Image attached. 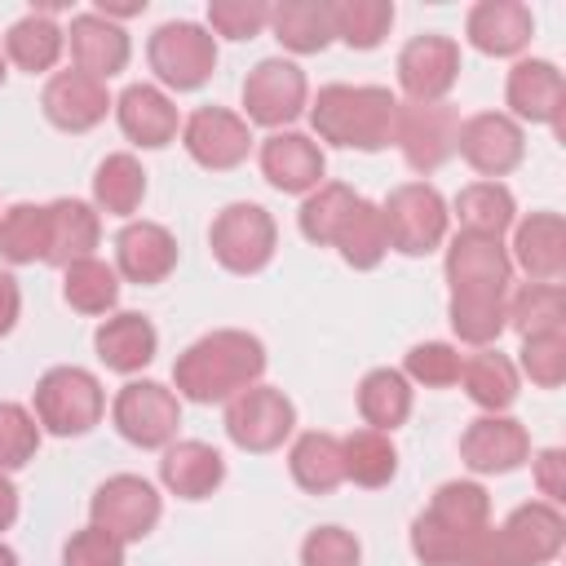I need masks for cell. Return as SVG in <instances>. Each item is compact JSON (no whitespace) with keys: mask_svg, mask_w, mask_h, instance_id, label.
I'll return each instance as SVG.
<instances>
[{"mask_svg":"<svg viewBox=\"0 0 566 566\" xmlns=\"http://www.w3.org/2000/svg\"><path fill=\"white\" fill-rule=\"evenodd\" d=\"M261 371H265V345L234 327L199 336L172 363V380L190 402H226L248 385H256Z\"/></svg>","mask_w":566,"mask_h":566,"instance_id":"6da1fadb","label":"cell"},{"mask_svg":"<svg viewBox=\"0 0 566 566\" xmlns=\"http://www.w3.org/2000/svg\"><path fill=\"white\" fill-rule=\"evenodd\" d=\"M491 500L478 482H447L433 504L411 522V548L424 566H460L464 548L486 531Z\"/></svg>","mask_w":566,"mask_h":566,"instance_id":"7a4b0ae2","label":"cell"},{"mask_svg":"<svg viewBox=\"0 0 566 566\" xmlns=\"http://www.w3.org/2000/svg\"><path fill=\"white\" fill-rule=\"evenodd\" d=\"M394 93L380 88V84H327L318 97H314V128L323 142H336V146H354V150H380L389 146L394 137Z\"/></svg>","mask_w":566,"mask_h":566,"instance_id":"3957f363","label":"cell"},{"mask_svg":"<svg viewBox=\"0 0 566 566\" xmlns=\"http://www.w3.org/2000/svg\"><path fill=\"white\" fill-rule=\"evenodd\" d=\"M566 522L553 504H522L500 531H482L460 566H544L562 553Z\"/></svg>","mask_w":566,"mask_h":566,"instance_id":"277c9868","label":"cell"},{"mask_svg":"<svg viewBox=\"0 0 566 566\" xmlns=\"http://www.w3.org/2000/svg\"><path fill=\"white\" fill-rule=\"evenodd\" d=\"M102 385L84 367H53L35 385V420L57 438H80L102 420Z\"/></svg>","mask_w":566,"mask_h":566,"instance_id":"5b68a950","label":"cell"},{"mask_svg":"<svg viewBox=\"0 0 566 566\" xmlns=\"http://www.w3.org/2000/svg\"><path fill=\"white\" fill-rule=\"evenodd\" d=\"M380 226H385V243L407 252V256H424L442 243L447 234V203L433 186L424 181H407L398 190H389L385 208H380Z\"/></svg>","mask_w":566,"mask_h":566,"instance_id":"8992f818","label":"cell"},{"mask_svg":"<svg viewBox=\"0 0 566 566\" xmlns=\"http://www.w3.org/2000/svg\"><path fill=\"white\" fill-rule=\"evenodd\" d=\"M208 243L230 274H256L274 256V217L261 203H230L217 212Z\"/></svg>","mask_w":566,"mask_h":566,"instance_id":"52a82bcc","label":"cell"},{"mask_svg":"<svg viewBox=\"0 0 566 566\" xmlns=\"http://www.w3.org/2000/svg\"><path fill=\"white\" fill-rule=\"evenodd\" d=\"M217 66V44L203 27L195 22H164L155 35H150V71L177 88V93H190L199 88Z\"/></svg>","mask_w":566,"mask_h":566,"instance_id":"ba28073f","label":"cell"},{"mask_svg":"<svg viewBox=\"0 0 566 566\" xmlns=\"http://www.w3.org/2000/svg\"><path fill=\"white\" fill-rule=\"evenodd\" d=\"M455 133H460V115L442 102H407L394 111V137L402 146V159L416 172H433L455 155Z\"/></svg>","mask_w":566,"mask_h":566,"instance_id":"9c48e42d","label":"cell"},{"mask_svg":"<svg viewBox=\"0 0 566 566\" xmlns=\"http://www.w3.org/2000/svg\"><path fill=\"white\" fill-rule=\"evenodd\" d=\"M292 424H296V407L283 398V389H270V385H248L226 407V433L243 451H274V447H283Z\"/></svg>","mask_w":566,"mask_h":566,"instance_id":"30bf717a","label":"cell"},{"mask_svg":"<svg viewBox=\"0 0 566 566\" xmlns=\"http://www.w3.org/2000/svg\"><path fill=\"white\" fill-rule=\"evenodd\" d=\"M93 513V526L106 531L111 539L119 544H133L142 535L155 531L159 522V495L146 478H133V473H119V478H106L88 504Z\"/></svg>","mask_w":566,"mask_h":566,"instance_id":"8fae6325","label":"cell"},{"mask_svg":"<svg viewBox=\"0 0 566 566\" xmlns=\"http://www.w3.org/2000/svg\"><path fill=\"white\" fill-rule=\"evenodd\" d=\"M509 252L500 248V239H482V234H460L447 248V283L451 296H469V301H504L509 296Z\"/></svg>","mask_w":566,"mask_h":566,"instance_id":"7c38bea8","label":"cell"},{"mask_svg":"<svg viewBox=\"0 0 566 566\" xmlns=\"http://www.w3.org/2000/svg\"><path fill=\"white\" fill-rule=\"evenodd\" d=\"M115 429L133 442V447H164L177 424H181V407L172 398V389L155 385V380H133L115 394Z\"/></svg>","mask_w":566,"mask_h":566,"instance_id":"4fadbf2b","label":"cell"},{"mask_svg":"<svg viewBox=\"0 0 566 566\" xmlns=\"http://www.w3.org/2000/svg\"><path fill=\"white\" fill-rule=\"evenodd\" d=\"M301 106H305V71L283 57L256 62L252 75L243 80V111L252 124L283 128L301 115Z\"/></svg>","mask_w":566,"mask_h":566,"instance_id":"5bb4252c","label":"cell"},{"mask_svg":"<svg viewBox=\"0 0 566 566\" xmlns=\"http://www.w3.org/2000/svg\"><path fill=\"white\" fill-rule=\"evenodd\" d=\"M460 75V49L447 35H416L402 53H398V84L407 88L411 102L429 106L442 102L451 93Z\"/></svg>","mask_w":566,"mask_h":566,"instance_id":"9a60e30c","label":"cell"},{"mask_svg":"<svg viewBox=\"0 0 566 566\" xmlns=\"http://www.w3.org/2000/svg\"><path fill=\"white\" fill-rule=\"evenodd\" d=\"M186 150L195 164L212 168V172H226V168H239L252 150V133L248 124L234 115V111H221V106H203L186 119Z\"/></svg>","mask_w":566,"mask_h":566,"instance_id":"2e32d148","label":"cell"},{"mask_svg":"<svg viewBox=\"0 0 566 566\" xmlns=\"http://www.w3.org/2000/svg\"><path fill=\"white\" fill-rule=\"evenodd\" d=\"M455 150L469 159V168H478L482 177H504L522 164V128L509 115H473L460 124L455 133Z\"/></svg>","mask_w":566,"mask_h":566,"instance_id":"e0dca14e","label":"cell"},{"mask_svg":"<svg viewBox=\"0 0 566 566\" xmlns=\"http://www.w3.org/2000/svg\"><path fill=\"white\" fill-rule=\"evenodd\" d=\"M40 106H44L49 124H57V128H66V133H88L93 124L106 119L111 97H106V84H102V80H93V75H84V71H57V75L49 80Z\"/></svg>","mask_w":566,"mask_h":566,"instance_id":"ac0fdd59","label":"cell"},{"mask_svg":"<svg viewBox=\"0 0 566 566\" xmlns=\"http://www.w3.org/2000/svg\"><path fill=\"white\" fill-rule=\"evenodd\" d=\"M460 455H464V464L473 473H509L531 455V438L509 416H482V420H473L464 429Z\"/></svg>","mask_w":566,"mask_h":566,"instance_id":"d6986e66","label":"cell"},{"mask_svg":"<svg viewBox=\"0 0 566 566\" xmlns=\"http://www.w3.org/2000/svg\"><path fill=\"white\" fill-rule=\"evenodd\" d=\"M261 172L283 195H305L323 186V150L305 133H274L261 146Z\"/></svg>","mask_w":566,"mask_h":566,"instance_id":"ffe728a7","label":"cell"},{"mask_svg":"<svg viewBox=\"0 0 566 566\" xmlns=\"http://www.w3.org/2000/svg\"><path fill=\"white\" fill-rule=\"evenodd\" d=\"M509 106L531 119V124H553L562 133V111H566V84L553 62H517L509 71Z\"/></svg>","mask_w":566,"mask_h":566,"instance_id":"44dd1931","label":"cell"},{"mask_svg":"<svg viewBox=\"0 0 566 566\" xmlns=\"http://www.w3.org/2000/svg\"><path fill=\"white\" fill-rule=\"evenodd\" d=\"M115 261L133 283H164L177 265V239L155 221H133L115 239Z\"/></svg>","mask_w":566,"mask_h":566,"instance_id":"7402d4cb","label":"cell"},{"mask_svg":"<svg viewBox=\"0 0 566 566\" xmlns=\"http://www.w3.org/2000/svg\"><path fill=\"white\" fill-rule=\"evenodd\" d=\"M71 57H75V71L106 84L128 66V35L102 13H80L71 18Z\"/></svg>","mask_w":566,"mask_h":566,"instance_id":"603a6c76","label":"cell"},{"mask_svg":"<svg viewBox=\"0 0 566 566\" xmlns=\"http://www.w3.org/2000/svg\"><path fill=\"white\" fill-rule=\"evenodd\" d=\"M531 31H535L531 9L517 0H482L469 13V40H473V49H482L491 57H509V53L526 49Z\"/></svg>","mask_w":566,"mask_h":566,"instance_id":"cb8c5ba5","label":"cell"},{"mask_svg":"<svg viewBox=\"0 0 566 566\" xmlns=\"http://www.w3.org/2000/svg\"><path fill=\"white\" fill-rule=\"evenodd\" d=\"M115 115H119V128L137 146L159 150V146H168L177 137V106L150 84H128L119 93V102H115Z\"/></svg>","mask_w":566,"mask_h":566,"instance_id":"d4e9b609","label":"cell"},{"mask_svg":"<svg viewBox=\"0 0 566 566\" xmlns=\"http://www.w3.org/2000/svg\"><path fill=\"white\" fill-rule=\"evenodd\" d=\"M513 248L535 283H557L566 274V221L557 212H531L517 226Z\"/></svg>","mask_w":566,"mask_h":566,"instance_id":"484cf974","label":"cell"},{"mask_svg":"<svg viewBox=\"0 0 566 566\" xmlns=\"http://www.w3.org/2000/svg\"><path fill=\"white\" fill-rule=\"evenodd\" d=\"M159 478H164V486H168L172 495H181V500H203V495H212V491L221 486L226 460H221L208 442H177V447L164 451Z\"/></svg>","mask_w":566,"mask_h":566,"instance_id":"4316f807","label":"cell"},{"mask_svg":"<svg viewBox=\"0 0 566 566\" xmlns=\"http://www.w3.org/2000/svg\"><path fill=\"white\" fill-rule=\"evenodd\" d=\"M93 345H97V358H102L111 371H124V376H128V371H142V367L155 358L159 336H155L150 318H142V314H115V318H106V323L97 327Z\"/></svg>","mask_w":566,"mask_h":566,"instance_id":"83f0119b","label":"cell"},{"mask_svg":"<svg viewBox=\"0 0 566 566\" xmlns=\"http://www.w3.org/2000/svg\"><path fill=\"white\" fill-rule=\"evenodd\" d=\"M97 234H102V226H97V212L88 203L57 199V203H49V256L44 261H53V265L66 270V265L93 256Z\"/></svg>","mask_w":566,"mask_h":566,"instance_id":"f1b7e54d","label":"cell"},{"mask_svg":"<svg viewBox=\"0 0 566 566\" xmlns=\"http://www.w3.org/2000/svg\"><path fill=\"white\" fill-rule=\"evenodd\" d=\"M358 411H363V420H367L376 433L398 429V424L411 416V385H407V376L394 371V367L367 371L363 385H358Z\"/></svg>","mask_w":566,"mask_h":566,"instance_id":"f546056e","label":"cell"},{"mask_svg":"<svg viewBox=\"0 0 566 566\" xmlns=\"http://www.w3.org/2000/svg\"><path fill=\"white\" fill-rule=\"evenodd\" d=\"M287 464H292V478L314 495H327V491H336L345 482L340 438H332V433H301Z\"/></svg>","mask_w":566,"mask_h":566,"instance_id":"4dcf8cb0","label":"cell"},{"mask_svg":"<svg viewBox=\"0 0 566 566\" xmlns=\"http://www.w3.org/2000/svg\"><path fill=\"white\" fill-rule=\"evenodd\" d=\"M460 380L469 389V398L486 411H504L517 398V371L500 349H478L460 363Z\"/></svg>","mask_w":566,"mask_h":566,"instance_id":"1f68e13d","label":"cell"},{"mask_svg":"<svg viewBox=\"0 0 566 566\" xmlns=\"http://www.w3.org/2000/svg\"><path fill=\"white\" fill-rule=\"evenodd\" d=\"M455 217H460L464 234L500 239V234L513 226V195H509L500 181H473V186L460 190Z\"/></svg>","mask_w":566,"mask_h":566,"instance_id":"d6a6232c","label":"cell"},{"mask_svg":"<svg viewBox=\"0 0 566 566\" xmlns=\"http://www.w3.org/2000/svg\"><path fill=\"white\" fill-rule=\"evenodd\" d=\"M270 22L292 53H318L332 44V18H327V4L318 0H287L270 9Z\"/></svg>","mask_w":566,"mask_h":566,"instance_id":"836d02e7","label":"cell"},{"mask_svg":"<svg viewBox=\"0 0 566 566\" xmlns=\"http://www.w3.org/2000/svg\"><path fill=\"white\" fill-rule=\"evenodd\" d=\"M332 243L340 248L345 265H354V270L380 265V256H385V248H389V243H385V226H380V208L367 203V199H358V203L345 212V221H340V230H336Z\"/></svg>","mask_w":566,"mask_h":566,"instance_id":"e575fe53","label":"cell"},{"mask_svg":"<svg viewBox=\"0 0 566 566\" xmlns=\"http://www.w3.org/2000/svg\"><path fill=\"white\" fill-rule=\"evenodd\" d=\"M332 18V35H340L349 49H376L394 22V4L389 0H336L327 4Z\"/></svg>","mask_w":566,"mask_h":566,"instance_id":"d590c367","label":"cell"},{"mask_svg":"<svg viewBox=\"0 0 566 566\" xmlns=\"http://www.w3.org/2000/svg\"><path fill=\"white\" fill-rule=\"evenodd\" d=\"M504 318L522 336L562 332V318H566V292H562V283H526L513 301H504Z\"/></svg>","mask_w":566,"mask_h":566,"instance_id":"8d00e7d4","label":"cell"},{"mask_svg":"<svg viewBox=\"0 0 566 566\" xmlns=\"http://www.w3.org/2000/svg\"><path fill=\"white\" fill-rule=\"evenodd\" d=\"M340 455H345V478L358 482V486H385L394 473H398V451L385 433L376 429H358L340 442Z\"/></svg>","mask_w":566,"mask_h":566,"instance_id":"74e56055","label":"cell"},{"mask_svg":"<svg viewBox=\"0 0 566 566\" xmlns=\"http://www.w3.org/2000/svg\"><path fill=\"white\" fill-rule=\"evenodd\" d=\"M0 256L13 265H27L35 256H49V208L13 203L0 217Z\"/></svg>","mask_w":566,"mask_h":566,"instance_id":"f35d334b","label":"cell"},{"mask_svg":"<svg viewBox=\"0 0 566 566\" xmlns=\"http://www.w3.org/2000/svg\"><path fill=\"white\" fill-rule=\"evenodd\" d=\"M93 195H97V203H102L106 212L133 217L137 203H142V195H146V172H142V164H137L133 155H106L102 168H97V177H93Z\"/></svg>","mask_w":566,"mask_h":566,"instance_id":"ab89813d","label":"cell"},{"mask_svg":"<svg viewBox=\"0 0 566 566\" xmlns=\"http://www.w3.org/2000/svg\"><path fill=\"white\" fill-rule=\"evenodd\" d=\"M62 296L71 310L80 314H106L115 301H119V279L106 261L97 256H84L75 265H66V283H62Z\"/></svg>","mask_w":566,"mask_h":566,"instance_id":"60d3db41","label":"cell"},{"mask_svg":"<svg viewBox=\"0 0 566 566\" xmlns=\"http://www.w3.org/2000/svg\"><path fill=\"white\" fill-rule=\"evenodd\" d=\"M4 49H9V57H13L22 71L35 75V71H49V66L57 62V53H62V31H57V22H53L49 13H27L22 22H13Z\"/></svg>","mask_w":566,"mask_h":566,"instance_id":"b9f144b4","label":"cell"},{"mask_svg":"<svg viewBox=\"0 0 566 566\" xmlns=\"http://www.w3.org/2000/svg\"><path fill=\"white\" fill-rule=\"evenodd\" d=\"M354 203H358V195H354L349 186H340V181H327V186L310 190V199L301 203V234H305L310 243L327 248Z\"/></svg>","mask_w":566,"mask_h":566,"instance_id":"7bdbcfd3","label":"cell"},{"mask_svg":"<svg viewBox=\"0 0 566 566\" xmlns=\"http://www.w3.org/2000/svg\"><path fill=\"white\" fill-rule=\"evenodd\" d=\"M522 371L539 389H557L566 380V336L562 332H539L522 336Z\"/></svg>","mask_w":566,"mask_h":566,"instance_id":"ee69618b","label":"cell"},{"mask_svg":"<svg viewBox=\"0 0 566 566\" xmlns=\"http://www.w3.org/2000/svg\"><path fill=\"white\" fill-rule=\"evenodd\" d=\"M40 447V424L27 407L0 402V469H22Z\"/></svg>","mask_w":566,"mask_h":566,"instance_id":"f6af8a7d","label":"cell"},{"mask_svg":"<svg viewBox=\"0 0 566 566\" xmlns=\"http://www.w3.org/2000/svg\"><path fill=\"white\" fill-rule=\"evenodd\" d=\"M504 301H469V296H451V327L460 340L469 345H491L504 332Z\"/></svg>","mask_w":566,"mask_h":566,"instance_id":"bcb514c9","label":"cell"},{"mask_svg":"<svg viewBox=\"0 0 566 566\" xmlns=\"http://www.w3.org/2000/svg\"><path fill=\"white\" fill-rule=\"evenodd\" d=\"M407 376L429 385V389H442V385H455L460 380V354L442 340H424L407 354Z\"/></svg>","mask_w":566,"mask_h":566,"instance_id":"7dc6e473","label":"cell"},{"mask_svg":"<svg viewBox=\"0 0 566 566\" xmlns=\"http://www.w3.org/2000/svg\"><path fill=\"white\" fill-rule=\"evenodd\" d=\"M301 562L305 566H358L363 562V548L349 531L340 526H318L310 531V539L301 544Z\"/></svg>","mask_w":566,"mask_h":566,"instance_id":"c3c4849f","label":"cell"},{"mask_svg":"<svg viewBox=\"0 0 566 566\" xmlns=\"http://www.w3.org/2000/svg\"><path fill=\"white\" fill-rule=\"evenodd\" d=\"M208 22L230 40H252L270 22V9L261 0H212L208 4Z\"/></svg>","mask_w":566,"mask_h":566,"instance_id":"681fc988","label":"cell"},{"mask_svg":"<svg viewBox=\"0 0 566 566\" xmlns=\"http://www.w3.org/2000/svg\"><path fill=\"white\" fill-rule=\"evenodd\" d=\"M62 566H124V544L111 539L97 526H84L66 539L62 548Z\"/></svg>","mask_w":566,"mask_h":566,"instance_id":"f907efd6","label":"cell"},{"mask_svg":"<svg viewBox=\"0 0 566 566\" xmlns=\"http://www.w3.org/2000/svg\"><path fill=\"white\" fill-rule=\"evenodd\" d=\"M535 482H539V491L548 495V504L566 500V455H562L557 447H548V451L535 460Z\"/></svg>","mask_w":566,"mask_h":566,"instance_id":"816d5d0a","label":"cell"},{"mask_svg":"<svg viewBox=\"0 0 566 566\" xmlns=\"http://www.w3.org/2000/svg\"><path fill=\"white\" fill-rule=\"evenodd\" d=\"M18 310H22V292H18V283H13L9 274H0V336L13 332Z\"/></svg>","mask_w":566,"mask_h":566,"instance_id":"f5cc1de1","label":"cell"},{"mask_svg":"<svg viewBox=\"0 0 566 566\" xmlns=\"http://www.w3.org/2000/svg\"><path fill=\"white\" fill-rule=\"evenodd\" d=\"M18 517V486L9 482V473L0 469V531H9Z\"/></svg>","mask_w":566,"mask_h":566,"instance_id":"db71d44e","label":"cell"},{"mask_svg":"<svg viewBox=\"0 0 566 566\" xmlns=\"http://www.w3.org/2000/svg\"><path fill=\"white\" fill-rule=\"evenodd\" d=\"M0 566H18V553L9 544H0Z\"/></svg>","mask_w":566,"mask_h":566,"instance_id":"11a10c76","label":"cell"},{"mask_svg":"<svg viewBox=\"0 0 566 566\" xmlns=\"http://www.w3.org/2000/svg\"><path fill=\"white\" fill-rule=\"evenodd\" d=\"M0 84H4V53H0Z\"/></svg>","mask_w":566,"mask_h":566,"instance_id":"9f6ffc18","label":"cell"}]
</instances>
